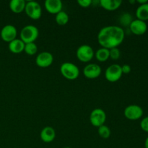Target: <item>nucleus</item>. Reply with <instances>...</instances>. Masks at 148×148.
Returning a JSON list of instances; mask_svg holds the SVG:
<instances>
[{
    "label": "nucleus",
    "mask_w": 148,
    "mask_h": 148,
    "mask_svg": "<svg viewBox=\"0 0 148 148\" xmlns=\"http://www.w3.org/2000/svg\"><path fill=\"white\" fill-rule=\"evenodd\" d=\"M53 62V56L48 51L40 52L36 59V64L38 66L42 68L49 67Z\"/></svg>",
    "instance_id": "10"
},
{
    "label": "nucleus",
    "mask_w": 148,
    "mask_h": 148,
    "mask_svg": "<svg viewBox=\"0 0 148 148\" xmlns=\"http://www.w3.org/2000/svg\"><path fill=\"white\" fill-rule=\"evenodd\" d=\"M106 120V114L102 108H95L90 115V121L93 127H99L103 125Z\"/></svg>",
    "instance_id": "7"
},
{
    "label": "nucleus",
    "mask_w": 148,
    "mask_h": 148,
    "mask_svg": "<svg viewBox=\"0 0 148 148\" xmlns=\"http://www.w3.org/2000/svg\"><path fill=\"white\" fill-rule=\"evenodd\" d=\"M140 127L143 131L148 132V116L143 119V120L140 122Z\"/></svg>",
    "instance_id": "25"
},
{
    "label": "nucleus",
    "mask_w": 148,
    "mask_h": 148,
    "mask_svg": "<svg viewBox=\"0 0 148 148\" xmlns=\"http://www.w3.org/2000/svg\"><path fill=\"white\" fill-rule=\"evenodd\" d=\"M24 51L25 52L27 55H30V56L35 55L38 51L37 45H36L35 43H25Z\"/></svg>",
    "instance_id": "22"
},
{
    "label": "nucleus",
    "mask_w": 148,
    "mask_h": 148,
    "mask_svg": "<svg viewBox=\"0 0 148 148\" xmlns=\"http://www.w3.org/2000/svg\"><path fill=\"white\" fill-rule=\"evenodd\" d=\"M145 147L148 148V137L146 138L145 142Z\"/></svg>",
    "instance_id": "29"
},
{
    "label": "nucleus",
    "mask_w": 148,
    "mask_h": 148,
    "mask_svg": "<svg viewBox=\"0 0 148 148\" xmlns=\"http://www.w3.org/2000/svg\"><path fill=\"white\" fill-rule=\"evenodd\" d=\"M92 1L91 0H78L77 3L80 7L83 8H88L92 4Z\"/></svg>",
    "instance_id": "26"
},
{
    "label": "nucleus",
    "mask_w": 148,
    "mask_h": 148,
    "mask_svg": "<svg viewBox=\"0 0 148 148\" xmlns=\"http://www.w3.org/2000/svg\"><path fill=\"white\" fill-rule=\"evenodd\" d=\"M25 46V43L21 39L16 38L9 43V49L12 53L18 54L24 51Z\"/></svg>",
    "instance_id": "16"
},
{
    "label": "nucleus",
    "mask_w": 148,
    "mask_h": 148,
    "mask_svg": "<svg viewBox=\"0 0 148 148\" xmlns=\"http://www.w3.org/2000/svg\"><path fill=\"white\" fill-rule=\"evenodd\" d=\"M121 56V51L118 48L109 49V58L112 60H118Z\"/></svg>",
    "instance_id": "24"
},
{
    "label": "nucleus",
    "mask_w": 148,
    "mask_h": 148,
    "mask_svg": "<svg viewBox=\"0 0 148 148\" xmlns=\"http://www.w3.org/2000/svg\"><path fill=\"white\" fill-rule=\"evenodd\" d=\"M130 30H131L133 34L137 35V36H142L147 31V23L145 21L138 20V19L133 20L130 25Z\"/></svg>",
    "instance_id": "12"
},
{
    "label": "nucleus",
    "mask_w": 148,
    "mask_h": 148,
    "mask_svg": "<svg viewBox=\"0 0 148 148\" xmlns=\"http://www.w3.org/2000/svg\"><path fill=\"white\" fill-rule=\"evenodd\" d=\"M25 12L26 14L32 20H38L42 15V8L39 3L35 1H29L26 2Z\"/></svg>",
    "instance_id": "4"
},
{
    "label": "nucleus",
    "mask_w": 148,
    "mask_h": 148,
    "mask_svg": "<svg viewBox=\"0 0 148 148\" xmlns=\"http://www.w3.org/2000/svg\"><path fill=\"white\" fill-rule=\"evenodd\" d=\"M135 2H136L135 0H130V4H134Z\"/></svg>",
    "instance_id": "30"
},
{
    "label": "nucleus",
    "mask_w": 148,
    "mask_h": 148,
    "mask_svg": "<svg viewBox=\"0 0 148 148\" xmlns=\"http://www.w3.org/2000/svg\"><path fill=\"white\" fill-rule=\"evenodd\" d=\"M40 139L46 143H51L56 137V132L51 127H46L41 130L40 134Z\"/></svg>",
    "instance_id": "14"
},
{
    "label": "nucleus",
    "mask_w": 148,
    "mask_h": 148,
    "mask_svg": "<svg viewBox=\"0 0 148 148\" xmlns=\"http://www.w3.org/2000/svg\"><path fill=\"white\" fill-rule=\"evenodd\" d=\"M39 36V31L37 27L33 25H26L20 32V39L25 43H34Z\"/></svg>",
    "instance_id": "2"
},
{
    "label": "nucleus",
    "mask_w": 148,
    "mask_h": 148,
    "mask_svg": "<svg viewBox=\"0 0 148 148\" xmlns=\"http://www.w3.org/2000/svg\"><path fill=\"white\" fill-rule=\"evenodd\" d=\"M125 37L124 30L117 25L106 26L98 34V41L102 48L111 49L121 44Z\"/></svg>",
    "instance_id": "1"
},
{
    "label": "nucleus",
    "mask_w": 148,
    "mask_h": 148,
    "mask_svg": "<svg viewBox=\"0 0 148 148\" xmlns=\"http://www.w3.org/2000/svg\"><path fill=\"white\" fill-rule=\"evenodd\" d=\"M98 134L103 139H108L111 136V130L106 125H102L98 127Z\"/></svg>",
    "instance_id": "23"
},
{
    "label": "nucleus",
    "mask_w": 148,
    "mask_h": 148,
    "mask_svg": "<svg viewBox=\"0 0 148 148\" xmlns=\"http://www.w3.org/2000/svg\"><path fill=\"white\" fill-rule=\"evenodd\" d=\"M136 16L138 20L145 22L148 20V3L142 4L137 7L136 10Z\"/></svg>",
    "instance_id": "18"
},
{
    "label": "nucleus",
    "mask_w": 148,
    "mask_h": 148,
    "mask_svg": "<svg viewBox=\"0 0 148 148\" xmlns=\"http://www.w3.org/2000/svg\"><path fill=\"white\" fill-rule=\"evenodd\" d=\"M55 20H56V23L59 25H65L69 22V15L65 12L61 11L60 12L56 14Z\"/></svg>",
    "instance_id": "20"
},
{
    "label": "nucleus",
    "mask_w": 148,
    "mask_h": 148,
    "mask_svg": "<svg viewBox=\"0 0 148 148\" xmlns=\"http://www.w3.org/2000/svg\"><path fill=\"white\" fill-rule=\"evenodd\" d=\"M0 52H1V49H0Z\"/></svg>",
    "instance_id": "32"
},
{
    "label": "nucleus",
    "mask_w": 148,
    "mask_h": 148,
    "mask_svg": "<svg viewBox=\"0 0 148 148\" xmlns=\"http://www.w3.org/2000/svg\"><path fill=\"white\" fill-rule=\"evenodd\" d=\"M120 23L124 27H130V24L133 21L132 16L128 12H125L120 16L119 18Z\"/></svg>",
    "instance_id": "21"
},
{
    "label": "nucleus",
    "mask_w": 148,
    "mask_h": 148,
    "mask_svg": "<svg viewBox=\"0 0 148 148\" xmlns=\"http://www.w3.org/2000/svg\"><path fill=\"white\" fill-rule=\"evenodd\" d=\"M124 116L129 120H137L143 115V109L140 106L132 104L126 107L124 111Z\"/></svg>",
    "instance_id": "8"
},
{
    "label": "nucleus",
    "mask_w": 148,
    "mask_h": 148,
    "mask_svg": "<svg viewBox=\"0 0 148 148\" xmlns=\"http://www.w3.org/2000/svg\"><path fill=\"white\" fill-rule=\"evenodd\" d=\"M76 56L78 60L82 62H89L95 56L93 49L89 45H82L77 49Z\"/></svg>",
    "instance_id": "5"
},
{
    "label": "nucleus",
    "mask_w": 148,
    "mask_h": 148,
    "mask_svg": "<svg viewBox=\"0 0 148 148\" xmlns=\"http://www.w3.org/2000/svg\"><path fill=\"white\" fill-rule=\"evenodd\" d=\"M122 75L121 66L119 64L110 65L105 72L106 79L110 82H116L119 80Z\"/></svg>",
    "instance_id": "6"
},
{
    "label": "nucleus",
    "mask_w": 148,
    "mask_h": 148,
    "mask_svg": "<svg viewBox=\"0 0 148 148\" xmlns=\"http://www.w3.org/2000/svg\"><path fill=\"white\" fill-rule=\"evenodd\" d=\"M64 148H72V147H64Z\"/></svg>",
    "instance_id": "31"
},
{
    "label": "nucleus",
    "mask_w": 148,
    "mask_h": 148,
    "mask_svg": "<svg viewBox=\"0 0 148 148\" xmlns=\"http://www.w3.org/2000/svg\"><path fill=\"white\" fill-rule=\"evenodd\" d=\"M122 1L121 0H100L99 4L101 7L108 11H114L119 8Z\"/></svg>",
    "instance_id": "15"
},
{
    "label": "nucleus",
    "mask_w": 148,
    "mask_h": 148,
    "mask_svg": "<svg viewBox=\"0 0 148 148\" xmlns=\"http://www.w3.org/2000/svg\"><path fill=\"white\" fill-rule=\"evenodd\" d=\"M44 4L46 10L50 14H56L62 10V2L60 0H46Z\"/></svg>",
    "instance_id": "13"
},
{
    "label": "nucleus",
    "mask_w": 148,
    "mask_h": 148,
    "mask_svg": "<svg viewBox=\"0 0 148 148\" xmlns=\"http://www.w3.org/2000/svg\"><path fill=\"white\" fill-rule=\"evenodd\" d=\"M17 35V29L12 25H7L4 26L0 33L1 39L7 43H10L13 40L16 39Z\"/></svg>",
    "instance_id": "9"
},
{
    "label": "nucleus",
    "mask_w": 148,
    "mask_h": 148,
    "mask_svg": "<svg viewBox=\"0 0 148 148\" xmlns=\"http://www.w3.org/2000/svg\"><path fill=\"white\" fill-rule=\"evenodd\" d=\"M136 2L139 3L140 5H142V4H146V3H148V1L147 0H137V1H136Z\"/></svg>",
    "instance_id": "28"
},
{
    "label": "nucleus",
    "mask_w": 148,
    "mask_h": 148,
    "mask_svg": "<svg viewBox=\"0 0 148 148\" xmlns=\"http://www.w3.org/2000/svg\"><path fill=\"white\" fill-rule=\"evenodd\" d=\"M101 68L97 64H89L83 69V75L88 79H95L101 74Z\"/></svg>",
    "instance_id": "11"
},
{
    "label": "nucleus",
    "mask_w": 148,
    "mask_h": 148,
    "mask_svg": "<svg viewBox=\"0 0 148 148\" xmlns=\"http://www.w3.org/2000/svg\"><path fill=\"white\" fill-rule=\"evenodd\" d=\"M25 0H12L10 2V8L12 12L20 14L25 11Z\"/></svg>",
    "instance_id": "17"
},
{
    "label": "nucleus",
    "mask_w": 148,
    "mask_h": 148,
    "mask_svg": "<svg viewBox=\"0 0 148 148\" xmlns=\"http://www.w3.org/2000/svg\"><path fill=\"white\" fill-rule=\"evenodd\" d=\"M60 72L62 76L69 80L76 79L79 75V70L77 66L71 62H64L60 66Z\"/></svg>",
    "instance_id": "3"
},
{
    "label": "nucleus",
    "mask_w": 148,
    "mask_h": 148,
    "mask_svg": "<svg viewBox=\"0 0 148 148\" xmlns=\"http://www.w3.org/2000/svg\"><path fill=\"white\" fill-rule=\"evenodd\" d=\"M95 56L98 61L104 62L109 59V49L101 48L95 53Z\"/></svg>",
    "instance_id": "19"
},
{
    "label": "nucleus",
    "mask_w": 148,
    "mask_h": 148,
    "mask_svg": "<svg viewBox=\"0 0 148 148\" xmlns=\"http://www.w3.org/2000/svg\"><path fill=\"white\" fill-rule=\"evenodd\" d=\"M121 70L123 74H129L132 70L131 66L129 64H124L121 66Z\"/></svg>",
    "instance_id": "27"
}]
</instances>
